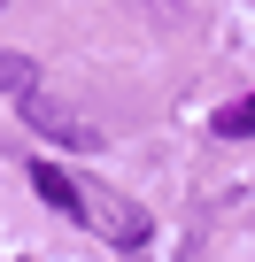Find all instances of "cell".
Segmentation results:
<instances>
[{
	"mask_svg": "<svg viewBox=\"0 0 255 262\" xmlns=\"http://www.w3.org/2000/svg\"><path fill=\"white\" fill-rule=\"evenodd\" d=\"M24 123L39 131V139L70 147V155H93V147H101V123L70 116V108H62V100H47V93H24Z\"/></svg>",
	"mask_w": 255,
	"mask_h": 262,
	"instance_id": "obj_1",
	"label": "cell"
},
{
	"mask_svg": "<svg viewBox=\"0 0 255 262\" xmlns=\"http://www.w3.org/2000/svg\"><path fill=\"white\" fill-rule=\"evenodd\" d=\"M0 93H39V62H31V54H8V47H0Z\"/></svg>",
	"mask_w": 255,
	"mask_h": 262,
	"instance_id": "obj_4",
	"label": "cell"
},
{
	"mask_svg": "<svg viewBox=\"0 0 255 262\" xmlns=\"http://www.w3.org/2000/svg\"><path fill=\"white\" fill-rule=\"evenodd\" d=\"M217 139H255V93L232 100V108H217Z\"/></svg>",
	"mask_w": 255,
	"mask_h": 262,
	"instance_id": "obj_5",
	"label": "cell"
},
{
	"mask_svg": "<svg viewBox=\"0 0 255 262\" xmlns=\"http://www.w3.org/2000/svg\"><path fill=\"white\" fill-rule=\"evenodd\" d=\"M101 239H116V247H147V216H140L132 201H108V208H101Z\"/></svg>",
	"mask_w": 255,
	"mask_h": 262,
	"instance_id": "obj_3",
	"label": "cell"
},
{
	"mask_svg": "<svg viewBox=\"0 0 255 262\" xmlns=\"http://www.w3.org/2000/svg\"><path fill=\"white\" fill-rule=\"evenodd\" d=\"M31 193H39V201H47L54 216H85V201H77V185H70V178H62L54 162H39V170H31Z\"/></svg>",
	"mask_w": 255,
	"mask_h": 262,
	"instance_id": "obj_2",
	"label": "cell"
}]
</instances>
